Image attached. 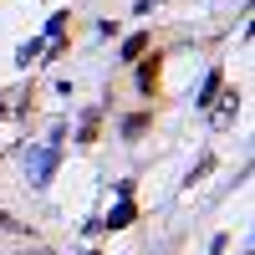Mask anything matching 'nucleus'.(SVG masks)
Returning a JSON list of instances; mask_svg holds the SVG:
<instances>
[{
  "label": "nucleus",
  "mask_w": 255,
  "mask_h": 255,
  "mask_svg": "<svg viewBox=\"0 0 255 255\" xmlns=\"http://www.w3.org/2000/svg\"><path fill=\"white\" fill-rule=\"evenodd\" d=\"M56 153H61V133H51V143H41L36 153H26V179H31L36 189L56 174Z\"/></svg>",
  "instance_id": "1"
},
{
  "label": "nucleus",
  "mask_w": 255,
  "mask_h": 255,
  "mask_svg": "<svg viewBox=\"0 0 255 255\" xmlns=\"http://www.w3.org/2000/svg\"><path fill=\"white\" fill-rule=\"evenodd\" d=\"M158 72H163V56L153 51V56L138 67V87H143V92H153V87H158Z\"/></svg>",
  "instance_id": "2"
},
{
  "label": "nucleus",
  "mask_w": 255,
  "mask_h": 255,
  "mask_svg": "<svg viewBox=\"0 0 255 255\" xmlns=\"http://www.w3.org/2000/svg\"><path fill=\"white\" fill-rule=\"evenodd\" d=\"M133 220H138V204H133V199H123V204H118V209H113V215L102 220V225H108V230H128Z\"/></svg>",
  "instance_id": "3"
},
{
  "label": "nucleus",
  "mask_w": 255,
  "mask_h": 255,
  "mask_svg": "<svg viewBox=\"0 0 255 255\" xmlns=\"http://www.w3.org/2000/svg\"><path fill=\"white\" fill-rule=\"evenodd\" d=\"M220 82H225L220 72H209V77H204V87H199V97H194L199 108H209V102H215V92H220Z\"/></svg>",
  "instance_id": "4"
},
{
  "label": "nucleus",
  "mask_w": 255,
  "mask_h": 255,
  "mask_svg": "<svg viewBox=\"0 0 255 255\" xmlns=\"http://www.w3.org/2000/svg\"><path fill=\"white\" fill-rule=\"evenodd\" d=\"M143 51H148V36H143V31H138V36H128V41H123V61H138Z\"/></svg>",
  "instance_id": "5"
},
{
  "label": "nucleus",
  "mask_w": 255,
  "mask_h": 255,
  "mask_svg": "<svg viewBox=\"0 0 255 255\" xmlns=\"http://www.w3.org/2000/svg\"><path fill=\"white\" fill-rule=\"evenodd\" d=\"M143 128H148V113H133V118H128V123H123V138H138V133H143Z\"/></svg>",
  "instance_id": "6"
},
{
  "label": "nucleus",
  "mask_w": 255,
  "mask_h": 255,
  "mask_svg": "<svg viewBox=\"0 0 255 255\" xmlns=\"http://www.w3.org/2000/svg\"><path fill=\"white\" fill-rule=\"evenodd\" d=\"M92 138H97V113L82 118V143H92Z\"/></svg>",
  "instance_id": "7"
},
{
  "label": "nucleus",
  "mask_w": 255,
  "mask_h": 255,
  "mask_svg": "<svg viewBox=\"0 0 255 255\" xmlns=\"http://www.w3.org/2000/svg\"><path fill=\"white\" fill-rule=\"evenodd\" d=\"M0 230H5V215H0Z\"/></svg>",
  "instance_id": "8"
}]
</instances>
